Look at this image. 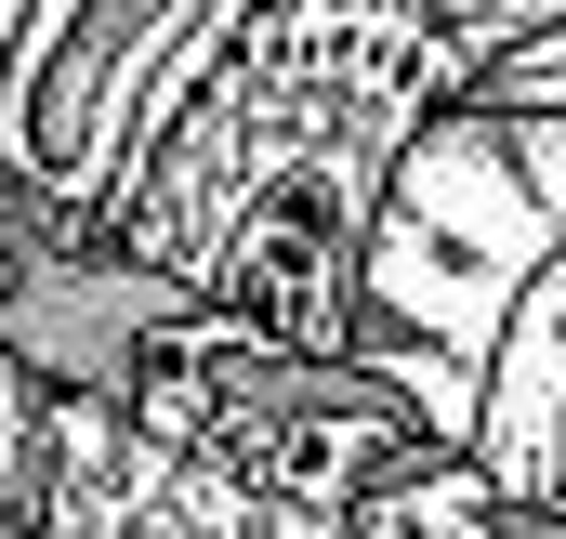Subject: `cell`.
<instances>
[{"instance_id":"4","label":"cell","mask_w":566,"mask_h":539,"mask_svg":"<svg viewBox=\"0 0 566 539\" xmlns=\"http://www.w3.org/2000/svg\"><path fill=\"white\" fill-rule=\"evenodd\" d=\"M461 461L488 474L501 514H566V264L527 289V316H514V342L488 369V408H474V447Z\"/></svg>"},{"instance_id":"3","label":"cell","mask_w":566,"mask_h":539,"mask_svg":"<svg viewBox=\"0 0 566 539\" xmlns=\"http://www.w3.org/2000/svg\"><path fill=\"white\" fill-rule=\"evenodd\" d=\"M251 27L264 0H0V171L40 211L119 237L145 158Z\"/></svg>"},{"instance_id":"6","label":"cell","mask_w":566,"mask_h":539,"mask_svg":"<svg viewBox=\"0 0 566 539\" xmlns=\"http://www.w3.org/2000/svg\"><path fill=\"white\" fill-rule=\"evenodd\" d=\"M488 93H501V106H554V119H566V27L541 40V53H514V66H501Z\"/></svg>"},{"instance_id":"7","label":"cell","mask_w":566,"mask_h":539,"mask_svg":"<svg viewBox=\"0 0 566 539\" xmlns=\"http://www.w3.org/2000/svg\"><path fill=\"white\" fill-rule=\"evenodd\" d=\"M488 539H566V514H501Z\"/></svg>"},{"instance_id":"1","label":"cell","mask_w":566,"mask_h":539,"mask_svg":"<svg viewBox=\"0 0 566 539\" xmlns=\"http://www.w3.org/2000/svg\"><path fill=\"white\" fill-rule=\"evenodd\" d=\"M448 119L422 40L396 0H264V27L224 53V80L145 158L119 251L211 303L224 329L356 369V276L369 224L409 171V145Z\"/></svg>"},{"instance_id":"5","label":"cell","mask_w":566,"mask_h":539,"mask_svg":"<svg viewBox=\"0 0 566 539\" xmlns=\"http://www.w3.org/2000/svg\"><path fill=\"white\" fill-rule=\"evenodd\" d=\"M396 27L422 40L434 93H448V106H474L514 53H541V40L566 27V0H396Z\"/></svg>"},{"instance_id":"2","label":"cell","mask_w":566,"mask_h":539,"mask_svg":"<svg viewBox=\"0 0 566 539\" xmlns=\"http://www.w3.org/2000/svg\"><path fill=\"white\" fill-rule=\"evenodd\" d=\"M566 264V119L554 106H448L382 224H369V276H356V369L422 421L434 447H474L488 369L527 316V289Z\"/></svg>"}]
</instances>
